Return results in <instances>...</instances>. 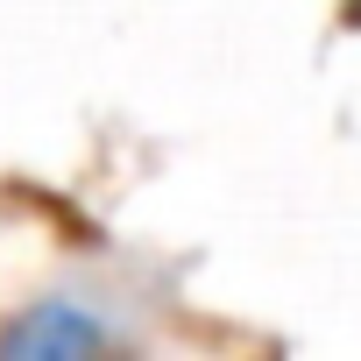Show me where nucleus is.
Masks as SVG:
<instances>
[{"mask_svg":"<svg viewBox=\"0 0 361 361\" xmlns=\"http://www.w3.org/2000/svg\"><path fill=\"white\" fill-rule=\"evenodd\" d=\"M128 347L114 305L85 298V290H43L36 305H22L0 326V361H92Z\"/></svg>","mask_w":361,"mask_h":361,"instance_id":"nucleus-1","label":"nucleus"}]
</instances>
